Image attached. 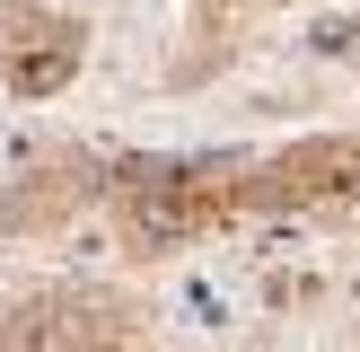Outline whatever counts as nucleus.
Returning <instances> with one entry per match:
<instances>
[{
	"label": "nucleus",
	"instance_id": "f257e3e1",
	"mask_svg": "<svg viewBox=\"0 0 360 352\" xmlns=\"http://www.w3.org/2000/svg\"><path fill=\"white\" fill-rule=\"evenodd\" d=\"M70 70H79V27H70V18H44V9H9L0 18V80L9 88L44 97Z\"/></svg>",
	"mask_w": 360,
	"mask_h": 352
}]
</instances>
